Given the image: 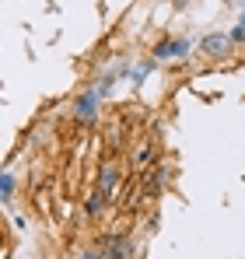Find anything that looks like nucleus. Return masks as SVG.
Here are the masks:
<instances>
[{"label":"nucleus","instance_id":"f257e3e1","mask_svg":"<svg viewBox=\"0 0 245 259\" xmlns=\"http://www.w3.org/2000/svg\"><path fill=\"white\" fill-rule=\"evenodd\" d=\"M231 35H224V32H210V35H203L200 39V53L203 56H210V60H221V56H228L231 53Z\"/></svg>","mask_w":245,"mask_h":259},{"label":"nucleus","instance_id":"f03ea898","mask_svg":"<svg viewBox=\"0 0 245 259\" xmlns=\"http://www.w3.org/2000/svg\"><path fill=\"white\" fill-rule=\"evenodd\" d=\"M189 49H193V46L186 42V39H165V42H158L151 53H154V60H186Z\"/></svg>","mask_w":245,"mask_h":259},{"label":"nucleus","instance_id":"7ed1b4c3","mask_svg":"<svg viewBox=\"0 0 245 259\" xmlns=\"http://www.w3.org/2000/svg\"><path fill=\"white\" fill-rule=\"evenodd\" d=\"M95 112H98V95H95V91H88L81 102H77V119L91 123V119H95Z\"/></svg>","mask_w":245,"mask_h":259},{"label":"nucleus","instance_id":"20e7f679","mask_svg":"<svg viewBox=\"0 0 245 259\" xmlns=\"http://www.w3.org/2000/svg\"><path fill=\"white\" fill-rule=\"evenodd\" d=\"M116 182H119V172H116V168H105V172H102L98 189L105 193V200H112V196H116Z\"/></svg>","mask_w":245,"mask_h":259},{"label":"nucleus","instance_id":"39448f33","mask_svg":"<svg viewBox=\"0 0 245 259\" xmlns=\"http://www.w3.org/2000/svg\"><path fill=\"white\" fill-rule=\"evenodd\" d=\"M126 252H130V249H126L123 238H105L102 249H98V256H126Z\"/></svg>","mask_w":245,"mask_h":259},{"label":"nucleus","instance_id":"423d86ee","mask_svg":"<svg viewBox=\"0 0 245 259\" xmlns=\"http://www.w3.org/2000/svg\"><path fill=\"white\" fill-rule=\"evenodd\" d=\"M102 203H105V193H102V189L95 186V193H91V196H88V203H84V214H88V217H98Z\"/></svg>","mask_w":245,"mask_h":259},{"label":"nucleus","instance_id":"0eeeda50","mask_svg":"<svg viewBox=\"0 0 245 259\" xmlns=\"http://www.w3.org/2000/svg\"><path fill=\"white\" fill-rule=\"evenodd\" d=\"M11 193H14V175L0 172V200H11Z\"/></svg>","mask_w":245,"mask_h":259},{"label":"nucleus","instance_id":"6e6552de","mask_svg":"<svg viewBox=\"0 0 245 259\" xmlns=\"http://www.w3.org/2000/svg\"><path fill=\"white\" fill-rule=\"evenodd\" d=\"M242 39H245V14L238 18V28L231 32V42H242Z\"/></svg>","mask_w":245,"mask_h":259},{"label":"nucleus","instance_id":"1a4fd4ad","mask_svg":"<svg viewBox=\"0 0 245 259\" xmlns=\"http://www.w3.org/2000/svg\"><path fill=\"white\" fill-rule=\"evenodd\" d=\"M147 154H151V151H147V147H140V151H137V158H133V165H137V168H144V165H147Z\"/></svg>","mask_w":245,"mask_h":259},{"label":"nucleus","instance_id":"9d476101","mask_svg":"<svg viewBox=\"0 0 245 259\" xmlns=\"http://www.w3.org/2000/svg\"><path fill=\"white\" fill-rule=\"evenodd\" d=\"M172 4H175V7H186V4H189V0H172Z\"/></svg>","mask_w":245,"mask_h":259}]
</instances>
